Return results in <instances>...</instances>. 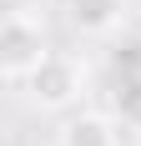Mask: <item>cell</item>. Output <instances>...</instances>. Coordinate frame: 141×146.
Segmentation results:
<instances>
[{
  "label": "cell",
  "instance_id": "cell-2",
  "mask_svg": "<svg viewBox=\"0 0 141 146\" xmlns=\"http://www.w3.org/2000/svg\"><path fill=\"white\" fill-rule=\"evenodd\" d=\"M45 56L51 50H45L41 20L25 15V10H10L5 15V30H0V71H5V81H25Z\"/></svg>",
  "mask_w": 141,
  "mask_h": 146
},
{
  "label": "cell",
  "instance_id": "cell-3",
  "mask_svg": "<svg viewBox=\"0 0 141 146\" xmlns=\"http://www.w3.org/2000/svg\"><path fill=\"white\" fill-rule=\"evenodd\" d=\"M61 146H116V121L101 111H76L61 121Z\"/></svg>",
  "mask_w": 141,
  "mask_h": 146
},
{
  "label": "cell",
  "instance_id": "cell-1",
  "mask_svg": "<svg viewBox=\"0 0 141 146\" xmlns=\"http://www.w3.org/2000/svg\"><path fill=\"white\" fill-rule=\"evenodd\" d=\"M20 86H25V96L41 111H70V106L81 101L86 71H81V60H70V56H45Z\"/></svg>",
  "mask_w": 141,
  "mask_h": 146
},
{
  "label": "cell",
  "instance_id": "cell-4",
  "mask_svg": "<svg viewBox=\"0 0 141 146\" xmlns=\"http://www.w3.org/2000/svg\"><path fill=\"white\" fill-rule=\"evenodd\" d=\"M70 20L86 35H106L121 20V0H70Z\"/></svg>",
  "mask_w": 141,
  "mask_h": 146
}]
</instances>
